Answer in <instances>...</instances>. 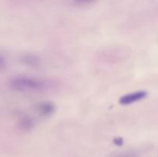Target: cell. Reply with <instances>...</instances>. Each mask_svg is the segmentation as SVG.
Masks as SVG:
<instances>
[{
    "label": "cell",
    "mask_w": 158,
    "mask_h": 157,
    "mask_svg": "<svg viewBox=\"0 0 158 157\" xmlns=\"http://www.w3.org/2000/svg\"><path fill=\"white\" fill-rule=\"evenodd\" d=\"M55 86L52 80L32 75H19L11 81L12 89L23 92L40 93L50 90Z\"/></svg>",
    "instance_id": "cell-1"
},
{
    "label": "cell",
    "mask_w": 158,
    "mask_h": 157,
    "mask_svg": "<svg viewBox=\"0 0 158 157\" xmlns=\"http://www.w3.org/2000/svg\"><path fill=\"white\" fill-rule=\"evenodd\" d=\"M147 95H148V92L146 91L139 90L137 92H131V93L122 95L119 99V103L123 106H128V105L134 104V103L143 99L146 98Z\"/></svg>",
    "instance_id": "cell-2"
},
{
    "label": "cell",
    "mask_w": 158,
    "mask_h": 157,
    "mask_svg": "<svg viewBox=\"0 0 158 157\" xmlns=\"http://www.w3.org/2000/svg\"><path fill=\"white\" fill-rule=\"evenodd\" d=\"M35 109L41 116L49 117L55 112L56 106L50 101H43L35 104Z\"/></svg>",
    "instance_id": "cell-3"
},
{
    "label": "cell",
    "mask_w": 158,
    "mask_h": 157,
    "mask_svg": "<svg viewBox=\"0 0 158 157\" xmlns=\"http://www.w3.org/2000/svg\"><path fill=\"white\" fill-rule=\"evenodd\" d=\"M21 124L23 129L29 130V129H31L34 126V121L31 118L26 117V118L23 119V120L21 121Z\"/></svg>",
    "instance_id": "cell-4"
},
{
    "label": "cell",
    "mask_w": 158,
    "mask_h": 157,
    "mask_svg": "<svg viewBox=\"0 0 158 157\" xmlns=\"http://www.w3.org/2000/svg\"><path fill=\"white\" fill-rule=\"evenodd\" d=\"M25 61L28 62V64L30 66H38L40 63V60L35 55H28L26 58Z\"/></svg>",
    "instance_id": "cell-5"
},
{
    "label": "cell",
    "mask_w": 158,
    "mask_h": 157,
    "mask_svg": "<svg viewBox=\"0 0 158 157\" xmlns=\"http://www.w3.org/2000/svg\"><path fill=\"white\" fill-rule=\"evenodd\" d=\"M114 157H137V155L135 152H131V151H127V152L117 154Z\"/></svg>",
    "instance_id": "cell-6"
},
{
    "label": "cell",
    "mask_w": 158,
    "mask_h": 157,
    "mask_svg": "<svg viewBox=\"0 0 158 157\" xmlns=\"http://www.w3.org/2000/svg\"><path fill=\"white\" fill-rule=\"evenodd\" d=\"M95 0H73V2L77 6H84L93 2Z\"/></svg>",
    "instance_id": "cell-7"
},
{
    "label": "cell",
    "mask_w": 158,
    "mask_h": 157,
    "mask_svg": "<svg viewBox=\"0 0 158 157\" xmlns=\"http://www.w3.org/2000/svg\"><path fill=\"white\" fill-rule=\"evenodd\" d=\"M117 141H116L115 143H116V144L118 145V146H120V145H121L122 143H123V139H118V138H117Z\"/></svg>",
    "instance_id": "cell-8"
}]
</instances>
